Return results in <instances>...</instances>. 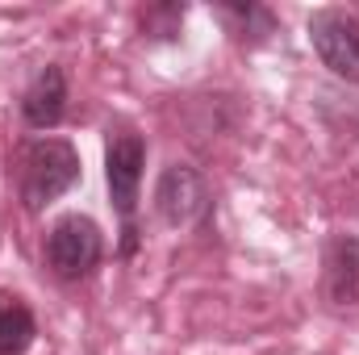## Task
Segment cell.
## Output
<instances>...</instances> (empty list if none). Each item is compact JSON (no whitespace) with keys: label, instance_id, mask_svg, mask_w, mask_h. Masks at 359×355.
Segmentation results:
<instances>
[{"label":"cell","instance_id":"cell-1","mask_svg":"<svg viewBox=\"0 0 359 355\" xmlns=\"http://www.w3.org/2000/svg\"><path fill=\"white\" fill-rule=\"evenodd\" d=\"M80 180V155L72 142L63 138H38L25 147L21 159V201L29 213H38L42 205L59 201L72 184Z\"/></svg>","mask_w":359,"mask_h":355},{"label":"cell","instance_id":"cell-2","mask_svg":"<svg viewBox=\"0 0 359 355\" xmlns=\"http://www.w3.org/2000/svg\"><path fill=\"white\" fill-rule=\"evenodd\" d=\"M142 168H147V147L138 134L121 130L109 138V151H104V180H109V196H113V209L121 213L126 222V239H121V255H134L138 239H134V205H138V184H142Z\"/></svg>","mask_w":359,"mask_h":355},{"label":"cell","instance_id":"cell-3","mask_svg":"<svg viewBox=\"0 0 359 355\" xmlns=\"http://www.w3.org/2000/svg\"><path fill=\"white\" fill-rule=\"evenodd\" d=\"M100 251H104V239H100V226L84 217V213H67L50 226L46 234V264L59 280H80L88 276L92 267L100 264Z\"/></svg>","mask_w":359,"mask_h":355},{"label":"cell","instance_id":"cell-4","mask_svg":"<svg viewBox=\"0 0 359 355\" xmlns=\"http://www.w3.org/2000/svg\"><path fill=\"white\" fill-rule=\"evenodd\" d=\"M309 42L318 59L339 76L359 84V17L343 8H322L309 17Z\"/></svg>","mask_w":359,"mask_h":355},{"label":"cell","instance_id":"cell-5","mask_svg":"<svg viewBox=\"0 0 359 355\" xmlns=\"http://www.w3.org/2000/svg\"><path fill=\"white\" fill-rule=\"evenodd\" d=\"M155 209H159V217H163L168 226H176V230L201 222V217L209 213V188H205L201 172L188 168V163L163 168V176L155 184Z\"/></svg>","mask_w":359,"mask_h":355},{"label":"cell","instance_id":"cell-6","mask_svg":"<svg viewBox=\"0 0 359 355\" xmlns=\"http://www.w3.org/2000/svg\"><path fill=\"white\" fill-rule=\"evenodd\" d=\"M63 113H67V76H63V67L46 63L21 96V117L34 130H50L63 121Z\"/></svg>","mask_w":359,"mask_h":355},{"label":"cell","instance_id":"cell-7","mask_svg":"<svg viewBox=\"0 0 359 355\" xmlns=\"http://www.w3.org/2000/svg\"><path fill=\"white\" fill-rule=\"evenodd\" d=\"M326 293L334 305H351L359 297V239L339 234L326 247Z\"/></svg>","mask_w":359,"mask_h":355},{"label":"cell","instance_id":"cell-8","mask_svg":"<svg viewBox=\"0 0 359 355\" xmlns=\"http://www.w3.org/2000/svg\"><path fill=\"white\" fill-rule=\"evenodd\" d=\"M34 343V314L17 297H0V355H21Z\"/></svg>","mask_w":359,"mask_h":355},{"label":"cell","instance_id":"cell-9","mask_svg":"<svg viewBox=\"0 0 359 355\" xmlns=\"http://www.w3.org/2000/svg\"><path fill=\"white\" fill-rule=\"evenodd\" d=\"M230 25V34L247 38V34H271V13L264 4H222L217 8Z\"/></svg>","mask_w":359,"mask_h":355}]
</instances>
